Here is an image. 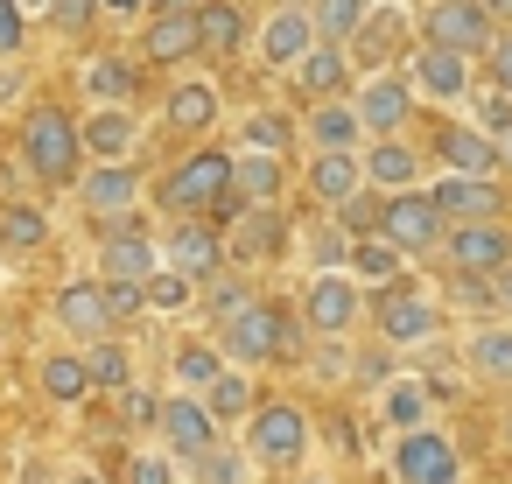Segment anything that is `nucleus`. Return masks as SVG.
Wrapping results in <instances>:
<instances>
[{"instance_id": "11", "label": "nucleus", "mask_w": 512, "mask_h": 484, "mask_svg": "<svg viewBox=\"0 0 512 484\" xmlns=\"http://www.w3.org/2000/svg\"><path fill=\"white\" fill-rule=\"evenodd\" d=\"M428 204L442 211V225H491V218H505L498 176H442L428 190Z\"/></svg>"}, {"instance_id": "48", "label": "nucleus", "mask_w": 512, "mask_h": 484, "mask_svg": "<svg viewBox=\"0 0 512 484\" xmlns=\"http://www.w3.org/2000/svg\"><path fill=\"white\" fill-rule=\"evenodd\" d=\"M309 260H316V274H344V267H351V239H344L337 225H323V232L309 239Z\"/></svg>"}, {"instance_id": "47", "label": "nucleus", "mask_w": 512, "mask_h": 484, "mask_svg": "<svg viewBox=\"0 0 512 484\" xmlns=\"http://www.w3.org/2000/svg\"><path fill=\"white\" fill-rule=\"evenodd\" d=\"M379 204H386V197L358 190V197H351V204L337 211V232H344V239H372V232H379Z\"/></svg>"}, {"instance_id": "60", "label": "nucleus", "mask_w": 512, "mask_h": 484, "mask_svg": "<svg viewBox=\"0 0 512 484\" xmlns=\"http://www.w3.org/2000/svg\"><path fill=\"white\" fill-rule=\"evenodd\" d=\"M498 169H512V134H505V141H498Z\"/></svg>"}, {"instance_id": "25", "label": "nucleus", "mask_w": 512, "mask_h": 484, "mask_svg": "<svg viewBox=\"0 0 512 484\" xmlns=\"http://www.w3.org/2000/svg\"><path fill=\"white\" fill-rule=\"evenodd\" d=\"M358 190H365V162H358V155H316V162H309V197H316L323 211H344Z\"/></svg>"}, {"instance_id": "43", "label": "nucleus", "mask_w": 512, "mask_h": 484, "mask_svg": "<svg viewBox=\"0 0 512 484\" xmlns=\"http://www.w3.org/2000/svg\"><path fill=\"white\" fill-rule=\"evenodd\" d=\"M190 477H197V484H246V449H225V442H211V449L190 463Z\"/></svg>"}, {"instance_id": "29", "label": "nucleus", "mask_w": 512, "mask_h": 484, "mask_svg": "<svg viewBox=\"0 0 512 484\" xmlns=\"http://www.w3.org/2000/svg\"><path fill=\"white\" fill-rule=\"evenodd\" d=\"M463 358H470V372H477V379L512 386V323H484V330H470Z\"/></svg>"}, {"instance_id": "53", "label": "nucleus", "mask_w": 512, "mask_h": 484, "mask_svg": "<svg viewBox=\"0 0 512 484\" xmlns=\"http://www.w3.org/2000/svg\"><path fill=\"white\" fill-rule=\"evenodd\" d=\"M99 288H106V309H113V323H134V316H141V309H148V302H141V288H134V281H99Z\"/></svg>"}, {"instance_id": "35", "label": "nucleus", "mask_w": 512, "mask_h": 484, "mask_svg": "<svg viewBox=\"0 0 512 484\" xmlns=\"http://www.w3.org/2000/svg\"><path fill=\"white\" fill-rule=\"evenodd\" d=\"M358 288H386V281H400V253L372 232V239H351V267H344Z\"/></svg>"}, {"instance_id": "26", "label": "nucleus", "mask_w": 512, "mask_h": 484, "mask_svg": "<svg viewBox=\"0 0 512 484\" xmlns=\"http://www.w3.org/2000/svg\"><path fill=\"white\" fill-rule=\"evenodd\" d=\"M344 78H351V50H344V43H316V50L295 64V85H302L316 106H323V99H337V92H344Z\"/></svg>"}, {"instance_id": "37", "label": "nucleus", "mask_w": 512, "mask_h": 484, "mask_svg": "<svg viewBox=\"0 0 512 484\" xmlns=\"http://www.w3.org/2000/svg\"><path fill=\"white\" fill-rule=\"evenodd\" d=\"M134 85H141V78H134L127 57H92V64H85V92H92L99 106H127Z\"/></svg>"}, {"instance_id": "27", "label": "nucleus", "mask_w": 512, "mask_h": 484, "mask_svg": "<svg viewBox=\"0 0 512 484\" xmlns=\"http://www.w3.org/2000/svg\"><path fill=\"white\" fill-rule=\"evenodd\" d=\"M302 134L316 141V155H351L365 127H358V113H351V99H323V106H316V113L302 120Z\"/></svg>"}, {"instance_id": "63", "label": "nucleus", "mask_w": 512, "mask_h": 484, "mask_svg": "<svg viewBox=\"0 0 512 484\" xmlns=\"http://www.w3.org/2000/svg\"><path fill=\"white\" fill-rule=\"evenodd\" d=\"M505 442H512V414H505Z\"/></svg>"}, {"instance_id": "52", "label": "nucleus", "mask_w": 512, "mask_h": 484, "mask_svg": "<svg viewBox=\"0 0 512 484\" xmlns=\"http://www.w3.org/2000/svg\"><path fill=\"white\" fill-rule=\"evenodd\" d=\"M127 484H176V456L169 449H141L127 463Z\"/></svg>"}, {"instance_id": "40", "label": "nucleus", "mask_w": 512, "mask_h": 484, "mask_svg": "<svg viewBox=\"0 0 512 484\" xmlns=\"http://www.w3.org/2000/svg\"><path fill=\"white\" fill-rule=\"evenodd\" d=\"M386 421H393L400 435L428 428V386H421V379H393V386H386Z\"/></svg>"}, {"instance_id": "58", "label": "nucleus", "mask_w": 512, "mask_h": 484, "mask_svg": "<svg viewBox=\"0 0 512 484\" xmlns=\"http://www.w3.org/2000/svg\"><path fill=\"white\" fill-rule=\"evenodd\" d=\"M99 8H113V15H141L148 0H99Z\"/></svg>"}, {"instance_id": "21", "label": "nucleus", "mask_w": 512, "mask_h": 484, "mask_svg": "<svg viewBox=\"0 0 512 484\" xmlns=\"http://www.w3.org/2000/svg\"><path fill=\"white\" fill-rule=\"evenodd\" d=\"M57 323H64L71 337H85V344H99V337L120 330L113 309H106V288H99V281H71V288L57 295Z\"/></svg>"}, {"instance_id": "54", "label": "nucleus", "mask_w": 512, "mask_h": 484, "mask_svg": "<svg viewBox=\"0 0 512 484\" xmlns=\"http://www.w3.org/2000/svg\"><path fill=\"white\" fill-rule=\"evenodd\" d=\"M22 50V0H0V57Z\"/></svg>"}, {"instance_id": "56", "label": "nucleus", "mask_w": 512, "mask_h": 484, "mask_svg": "<svg viewBox=\"0 0 512 484\" xmlns=\"http://www.w3.org/2000/svg\"><path fill=\"white\" fill-rule=\"evenodd\" d=\"M477 8H484V15H491V29H498V22H505V29H512V0H477Z\"/></svg>"}, {"instance_id": "31", "label": "nucleus", "mask_w": 512, "mask_h": 484, "mask_svg": "<svg viewBox=\"0 0 512 484\" xmlns=\"http://www.w3.org/2000/svg\"><path fill=\"white\" fill-rule=\"evenodd\" d=\"M78 358H85V372H92V393H127V386H134V351H127L120 337H99V344H85Z\"/></svg>"}, {"instance_id": "6", "label": "nucleus", "mask_w": 512, "mask_h": 484, "mask_svg": "<svg viewBox=\"0 0 512 484\" xmlns=\"http://www.w3.org/2000/svg\"><path fill=\"white\" fill-rule=\"evenodd\" d=\"M155 267H162V239H155L134 211L99 225V281H134V288H141Z\"/></svg>"}, {"instance_id": "13", "label": "nucleus", "mask_w": 512, "mask_h": 484, "mask_svg": "<svg viewBox=\"0 0 512 484\" xmlns=\"http://www.w3.org/2000/svg\"><path fill=\"white\" fill-rule=\"evenodd\" d=\"M358 302H365V288H358L351 274H316V281L302 288V323H309L316 337H344V330L358 323Z\"/></svg>"}, {"instance_id": "62", "label": "nucleus", "mask_w": 512, "mask_h": 484, "mask_svg": "<svg viewBox=\"0 0 512 484\" xmlns=\"http://www.w3.org/2000/svg\"><path fill=\"white\" fill-rule=\"evenodd\" d=\"M162 8H197V0H155V15H162Z\"/></svg>"}, {"instance_id": "64", "label": "nucleus", "mask_w": 512, "mask_h": 484, "mask_svg": "<svg viewBox=\"0 0 512 484\" xmlns=\"http://www.w3.org/2000/svg\"><path fill=\"white\" fill-rule=\"evenodd\" d=\"M302 484H316V477H302Z\"/></svg>"}, {"instance_id": "32", "label": "nucleus", "mask_w": 512, "mask_h": 484, "mask_svg": "<svg viewBox=\"0 0 512 484\" xmlns=\"http://www.w3.org/2000/svg\"><path fill=\"white\" fill-rule=\"evenodd\" d=\"M232 197L239 204H274L281 197V155H232Z\"/></svg>"}, {"instance_id": "59", "label": "nucleus", "mask_w": 512, "mask_h": 484, "mask_svg": "<svg viewBox=\"0 0 512 484\" xmlns=\"http://www.w3.org/2000/svg\"><path fill=\"white\" fill-rule=\"evenodd\" d=\"M22 92V71H0V99H15Z\"/></svg>"}, {"instance_id": "30", "label": "nucleus", "mask_w": 512, "mask_h": 484, "mask_svg": "<svg viewBox=\"0 0 512 484\" xmlns=\"http://www.w3.org/2000/svg\"><path fill=\"white\" fill-rule=\"evenodd\" d=\"M246 43V15L232 8V0H204L197 8V50L204 57H232Z\"/></svg>"}, {"instance_id": "16", "label": "nucleus", "mask_w": 512, "mask_h": 484, "mask_svg": "<svg viewBox=\"0 0 512 484\" xmlns=\"http://www.w3.org/2000/svg\"><path fill=\"white\" fill-rule=\"evenodd\" d=\"M78 197H85V211L106 225V218H127L134 211V197H141V169L134 162H92L85 176H78Z\"/></svg>"}, {"instance_id": "8", "label": "nucleus", "mask_w": 512, "mask_h": 484, "mask_svg": "<svg viewBox=\"0 0 512 484\" xmlns=\"http://www.w3.org/2000/svg\"><path fill=\"white\" fill-rule=\"evenodd\" d=\"M162 267L183 274L190 288H204L211 274H225V232L211 218H176L169 239H162Z\"/></svg>"}, {"instance_id": "12", "label": "nucleus", "mask_w": 512, "mask_h": 484, "mask_svg": "<svg viewBox=\"0 0 512 484\" xmlns=\"http://www.w3.org/2000/svg\"><path fill=\"white\" fill-rule=\"evenodd\" d=\"M393 470H400V484H463V456H456V442H449V435H435V428L400 435Z\"/></svg>"}, {"instance_id": "49", "label": "nucleus", "mask_w": 512, "mask_h": 484, "mask_svg": "<svg viewBox=\"0 0 512 484\" xmlns=\"http://www.w3.org/2000/svg\"><path fill=\"white\" fill-rule=\"evenodd\" d=\"M43 15H50L64 36H85V29L99 22V0H43Z\"/></svg>"}, {"instance_id": "9", "label": "nucleus", "mask_w": 512, "mask_h": 484, "mask_svg": "<svg viewBox=\"0 0 512 484\" xmlns=\"http://www.w3.org/2000/svg\"><path fill=\"white\" fill-rule=\"evenodd\" d=\"M421 43L456 50V57H491L498 29H491V15L477 8V0H435V8L421 15Z\"/></svg>"}, {"instance_id": "17", "label": "nucleus", "mask_w": 512, "mask_h": 484, "mask_svg": "<svg viewBox=\"0 0 512 484\" xmlns=\"http://www.w3.org/2000/svg\"><path fill=\"white\" fill-rule=\"evenodd\" d=\"M309 50H316V22H309V8H274V15L260 22V64L295 71Z\"/></svg>"}, {"instance_id": "24", "label": "nucleus", "mask_w": 512, "mask_h": 484, "mask_svg": "<svg viewBox=\"0 0 512 484\" xmlns=\"http://www.w3.org/2000/svg\"><path fill=\"white\" fill-rule=\"evenodd\" d=\"M365 183L386 190V197H393V190H414V183H421V148H407L400 134H393V141H372V148H365Z\"/></svg>"}, {"instance_id": "45", "label": "nucleus", "mask_w": 512, "mask_h": 484, "mask_svg": "<svg viewBox=\"0 0 512 484\" xmlns=\"http://www.w3.org/2000/svg\"><path fill=\"white\" fill-rule=\"evenodd\" d=\"M190 295H197V288H190L183 274H169V267H155V274L141 281V302H148V309H162V316H176V309H190Z\"/></svg>"}, {"instance_id": "38", "label": "nucleus", "mask_w": 512, "mask_h": 484, "mask_svg": "<svg viewBox=\"0 0 512 484\" xmlns=\"http://www.w3.org/2000/svg\"><path fill=\"white\" fill-rule=\"evenodd\" d=\"M43 239H50V218L36 204H0V246L8 253H36Z\"/></svg>"}, {"instance_id": "5", "label": "nucleus", "mask_w": 512, "mask_h": 484, "mask_svg": "<svg viewBox=\"0 0 512 484\" xmlns=\"http://www.w3.org/2000/svg\"><path fill=\"white\" fill-rule=\"evenodd\" d=\"M246 456H253V463H274V470H295V463L309 456V421H302V407L260 400V407L246 414Z\"/></svg>"}, {"instance_id": "7", "label": "nucleus", "mask_w": 512, "mask_h": 484, "mask_svg": "<svg viewBox=\"0 0 512 484\" xmlns=\"http://www.w3.org/2000/svg\"><path fill=\"white\" fill-rule=\"evenodd\" d=\"M442 211L428 204V190H393L386 204H379V239L400 253V260H414V253H435L442 246Z\"/></svg>"}, {"instance_id": "51", "label": "nucleus", "mask_w": 512, "mask_h": 484, "mask_svg": "<svg viewBox=\"0 0 512 484\" xmlns=\"http://www.w3.org/2000/svg\"><path fill=\"white\" fill-rule=\"evenodd\" d=\"M470 127H477V134H491V141H505V134H512V99H505V92H484Z\"/></svg>"}, {"instance_id": "33", "label": "nucleus", "mask_w": 512, "mask_h": 484, "mask_svg": "<svg viewBox=\"0 0 512 484\" xmlns=\"http://www.w3.org/2000/svg\"><path fill=\"white\" fill-rule=\"evenodd\" d=\"M197 400L211 407V421H218V428H225V421H246V414L260 407V400H253V379H246L239 365H225V372H218V379H211Z\"/></svg>"}, {"instance_id": "18", "label": "nucleus", "mask_w": 512, "mask_h": 484, "mask_svg": "<svg viewBox=\"0 0 512 484\" xmlns=\"http://www.w3.org/2000/svg\"><path fill=\"white\" fill-rule=\"evenodd\" d=\"M407 85L421 92V99H463L470 92V57H456V50H435V43H421L414 57H407Z\"/></svg>"}, {"instance_id": "46", "label": "nucleus", "mask_w": 512, "mask_h": 484, "mask_svg": "<svg viewBox=\"0 0 512 484\" xmlns=\"http://www.w3.org/2000/svg\"><path fill=\"white\" fill-rule=\"evenodd\" d=\"M449 302H456L463 316H498V288H491V274H449Z\"/></svg>"}, {"instance_id": "23", "label": "nucleus", "mask_w": 512, "mask_h": 484, "mask_svg": "<svg viewBox=\"0 0 512 484\" xmlns=\"http://www.w3.org/2000/svg\"><path fill=\"white\" fill-rule=\"evenodd\" d=\"M435 155L449 162V176H498V141L477 127H435Z\"/></svg>"}, {"instance_id": "61", "label": "nucleus", "mask_w": 512, "mask_h": 484, "mask_svg": "<svg viewBox=\"0 0 512 484\" xmlns=\"http://www.w3.org/2000/svg\"><path fill=\"white\" fill-rule=\"evenodd\" d=\"M64 484H99V477H92V470H71V477H64Z\"/></svg>"}, {"instance_id": "42", "label": "nucleus", "mask_w": 512, "mask_h": 484, "mask_svg": "<svg viewBox=\"0 0 512 484\" xmlns=\"http://www.w3.org/2000/svg\"><path fill=\"white\" fill-rule=\"evenodd\" d=\"M288 141H295L288 113H246V155H281Z\"/></svg>"}, {"instance_id": "34", "label": "nucleus", "mask_w": 512, "mask_h": 484, "mask_svg": "<svg viewBox=\"0 0 512 484\" xmlns=\"http://www.w3.org/2000/svg\"><path fill=\"white\" fill-rule=\"evenodd\" d=\"M372 15V0H309V22H316V43H351Z\"/></svg>"}, {"instance_id": "28", "label": "nucleus", "mask_w": 512, "mask_h": 484, "mask_svg": "<svg viewBox=\"0 0 512 484\" xmlns=\"http://www.w3.org/2000/svg\"><path fill=\"white\" fill-rule=\"evenodd\" d=\"M162 120H169V134H204V127L218 120V92H211L204 78H183V85L169 92Z\"/></svg>"}, {"instance_id": "36", "label": "nucleus", "mask_w": 512, "mask_h": 484, "mask_svg": "<svg viewBox=\"0 0 512 484\" xmlns=\"http://www.w3.org/2000/svg\"><path fill=\"white\" fill-rule=\"evenodd\" d=\"M43 393H50L57 407H78V400L92 393L85 358H78V351H50V358H43Z\"/></svg>"}, {"instance_id": "55", "label": "nucleus", "mask_w": 512, "mask_h": 484, "mask_svg": "<svg viewBox=\"0 0 512 484\" xmlns=\"http://www.w3.org/2000/svg\"><path fill=\"white\" fill-rule=\"evenodd\" d=\"M491 78H498V92L512 99V36H498V43H491Z\"/></svg>"}, {"instance_id": "4", "label": "nucleus", "mask_w": 512, "mask_h": 484, "mask_svg": "<svg viewBox=\"0 0 512 484\" xmlns=\"http://www.w3.org/2000/svg\"><path fill=\"white\" fill-rule=\"evenodd\" d=\"M372 323H379L386 344H435L442 302H435L428 288H414V281H386V288L372 295Z\"/></svg>"}, {"instance_id": "14", "label": "nucleus", "mask_w": 512, "mask_h": 484, "mask_svg": "<svg viewBox=\"0 0 512 484\" xmlns=\"http://www.w3.org/2000/svg\"><path fill=\"white\" fill-rule=\"evenodd\" d=\"M155 428H162V449H169L176 463H197V456L218 442V421H211V407H204L197 393H169Z\"/></svg>"}, {"instance_id": "41", "label": "nucleus", "mask_w": 512, "mask_h": 484, "mask_svg": "<svg viewBox=\"0 0 512 484\" xmlns=\"http://www.w3.org/2000/svg\"><path fill=\"white\" fill-rule=\"evenodd\" d=\"M246 302H253L246 274H232V267H225V274H211V281H204V316H211V323H232Z\"/></svg>"}, {"instance_id": "15", "label": "nucleus", "mask_w": 512, "mask_h": 484, "mask_svg": "<svg viewBox=\"0 0 512 484\" xmlns=\"http://www.w3.org/2000/svg\"><path fill=\"white\" fill-rule=\"evenodd\" d=\"M351 113H358V127H365L372 141H393V134L414 120V85H407V78H365V92L351 99Z\"/></svg>"}, {"instance_id": "50", "label": "nucleus", "mask_w": 512, "mask_h": 484, "mask_svg": "<svg viewBox=\"0 0 512 484\" xmlns=\"http://www.w3.org/2000/svg\"><path fill=\"white\" fill-rule=\"evenodd\" d=\"M113 400H120V421H127V428H155V421H162V400H155L148 386H127V393H113Z\"/></svg>"}, {"instance_id": "1", "label": "nucleus", "mask_w": 512, "mask_h": 484, "mask_svg": "<svg viewBox=\"0 0 512 484\" xmlns=\"http://www.w3.org/2000/svg\"><path fill=\"white\" fill-rule=\"evenodd\" d=\"M155 204L169 211V218H239L246 204L232 197V155L225 148H197L190 162H176L162 183H155Z\"/></svg>"}, {"instance_id": "57", "label": "nucleus", "mask_w": 512, "mask_h": 484, "mask_svg": "<svg viewBox=\"0 0 512 484\" xmlns=\"http://www.w3.org/2000/svg\"><path fill=\"white\" fill-rule=\"evenodd\" d=\"M491 288H498V309L512 316V267H505V274H491Z\"/></svg>"}, {"instance_id": "19", "label": "nucleus", "mask_w": 512, "mask_h": 484, "mask_svg": "<svg viewBox=\"0 0 512 484\" xmlns=\"http://www.w3.org/2000/svg\"><path fill=\"white\" fill-rule=\"evenodd\" d=\"M288 246V218L274 211V204H246L239 211V225H232V239H225V260H274Z\"/></svg>"}, {"instance_id": "22", "label": "nucleus", "mask_w": 512, "mask_h": 484, "mask_svg": "<svg viewBox=\"0 0 512 484\" xmlns=\"http://www.w3.org/2000/svg\"><path fill=\"white\" fill-rule=\"evenodd\" d=\"M141 57H148V64H183V57H197V8H162V15L148 22V36H141Z\"/></svg>"}, {"instance_id": "10", "label": "nucleus", "mask_w": 512, "mask_h": 484, "mask_svg": "<svg viewBox=\"0 0 512 484\" xmlns=\"http://www.w3.org/2000/svg\"><path fill=\"white\" fill-rule=\"evenodd\" d=\"M435 253L449 260V274H505L512 267V225L505 218H491V225H449Z\"/></svg>"}, {"instance_id": "2", "label": "nucleus", "mask_w": 512, "mask_h": 484, "mask_svg": "<svg viewBox=\"0 0 512 484\" xmlns=\"http://www.w3.org/2000/svg\"><path fill=\"white\" fill-rule=\"evenodd\" d=\"M22 162H29V176L50 183V190L78 183V162H85L78 120H71L64 106H29V120H22Z\"/></svg>"}, {"instance_id": "3", "label": "nucleus", "mask_w": 512, "mask_h": 484, "mask_svg": "<svg viewBox=\"0 0 512 484\" xmlns=\"http://www.w3.org/2000/svg\"><path fill=\"white\" fill-rule=\"evenodd\" d=\"M218 351H225V365H239V372H253V365H295L288 351H295V330H288V316L274 309V302H246L232 323H218Z\"/></svg>"}, {"instance_id": "39", "label": "nucleus", "mask_w": 512, "mask_h": 484, "mask_svg": "<svg viewBox=\"0 0 512 484\" xmlns=\"http://www.w3.org/2000/svg\"><path fill=\"white\" fill-rule=\"evenodd\" d=\"M218 372H225V351L218 344H176V386L183 393H204Z\"/></svg>"}, {"instance_id": "44", "label": "nucleus", "mask_w": 512, "mask_h": 484, "mask_svg": "<svg viewBox=\"0 0 512 484\" xmlns=\"http://www.w3.org/2000/svg\"><path fill=\"white\" fill-rule=\"evenodd\" d=\"M400 36H407L400 15H365V29L351 36V43H358V64H386V50H393Z\"/></svg>"}, {"instance_id": "20", "label": "nucleus", "mask_w": 512, "mask_h": 484, "mask_svg": "<svg viewBox=\"0 0 512 484\" xmlns=\"http://www.w3.org/2000/svg\"><path fill=\"white\" fill-rule=\"evenodd\" d=\"M134 141H141V127L127 106H99L92 120H78V148L92 162H134Z\"/></svg>"}]
</instances>
